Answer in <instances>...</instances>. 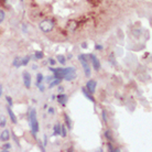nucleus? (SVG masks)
I'll list each match as a JSON object with an SVG mask.
<instances>
[{"instance_id": "f257e3e1", "label": "nucleus", "mask_w": 152, "mask_h": 152, "mask_svg": "<svg viewBox=\"0 0 152 152\" xmlns=\"http://www.w3.org/2000/svg\"><path fill=\"white\" fill-rule=\"evenodd\" d=\"M29 119H30V126H31V129H32L33 131V134H37V132H39V122H37V119L35 109H31Z\"/></svg>"}, {"instance_id": "f03ea898", "label": "nucleus", "mask_w": 152, "mask_h": 152, "mask_svg": "<svg viewBox=\"0 0 152 152\" xmlns=\"http://www.w3.org/2000/svg\"><path fill=\"white\" fill-rule=\"evenodd\" d=\"M39 28L41 30L42 32H51L53 29H54V22L52 21V20H49V19H46V20H43L40 22L39 24Z\"/></svg>"}, {"instance_id": "7ed1b4c3", "label": "nucleus", "mask_w": 152, "mask_h": 152, "mask_svg": "<svg viewBox=\"0 0 152 152\" xmlns=\"http://www.w3.org/2000/svg\"><path fill=\"white\" fill-rule=\"evenodd\" d=\"M62 75H63V78H65L66 81H73L76 78V71L74 67L62 69Z\"/></svg>"}, {"instance_id": "20e7f679", "label": "nucleus", "mask_w": 152, "mask_h": 152, "mask_svg": "<svg viewBox=\"0 0 152 152\" xmlns=\"http://www.w3.org/2000/svg\"><path fill=\"white\" fill-rule=\"evenodd\" d=\"M78 60L81 61V64L83 65L85 75H86L87 77H89V76H90V67H89V63H88L87 56L84 55V54H81V55H78Z\"/></svg>"}, {"instance_id": "39448f33", "label": "nucleus", "mask_w": 152, "mask_h": 152, "mask_svg": "<svg viewBox=\"0 0 152 152\" xmlns=\"http://www.w3.org/2000/svg\"><path fill=\"white\" fill-rule=\"evenodd\" d=\"M86 88H87V90L90 94H94L95 90H96V82L93 81V79H89L87 83H86Z\"/></svg>"}, {"instance_id": "423d86ee", "label": "nucleus", "mask_w": 152, "mask_h": 152, "mask_svg": "<svg viewBox=\"0 0 152 152\" xmlns=\"http://www.w3.org/2000/svg\"><path fill=\"white\" fill-rule=\"evenodd\" d=\"M23 83H24V86L27 88H30L31 86V76L28 72H24L23 73Z\"/></svg>"}, {"instance_id": "0eeeda50", "label": "nucleus", "mask_w": 152, "mask_h": 152, "mask_svg": "<svg viewBox=\"0 0 152 152\" xmlns=\"http://www.w3.org/2000/svg\"><path fill=\"white\" fill-rule=\"evenodd\" d=\"M89 59L92 60V63H93V66H94V69L98 71V69H100V63H99V61L97 59L96 56L94 55V54H89Z\"/></svg>"}, {"instance_id": "6e6552de", "label": "nucleus", "mask_w": 152, "mask_h": 152, "mask_svg": "<svg viewBox=\"0 0 152 152\" xmlns=\"http://www.w3.org/2000/svg\"><path fill=\"white\" fill-rule=\"evenodd\" d=\"M10 138V131L8 129H5L1 134H0V140L2 141V142H6V141H8Z\"/></svg>"}, {"instance_id": "1a4fd4ad", "label": "nucleus", "mask_w": 152, "mask_h": 152, "mask_svg": "<svg viewBox=\"0 0 152 152\" xmlns=\"http://www.w3.org/2000/svg\"><path fill=\"white\" fill-rule=\"evenodd\" d=\"M57 100L60 103L62 106H65L66 105V101H67V96L64 95V94H62L60 96H57Z\"/></svg>"}, {"instance_id": "9d476101", "label": "nucleus", "mask_w": 152, "mask_h": 152, "mask_svg": "<svg viewBox=\"0 0 152 152\" xmlns=\"http://www.w3.org/2000/svg\"><path fill=\"white\" fill-rule=\"evenodd\" d=\"M7 110H8V114H9V117L10 119H11V121H12V124H17V117H16V115H14V112L12 110H11V108H7Z\"/></svg>"}, {"instance_id": "9b49d317", "label": "nucleus", "mask_w": 152, "mask_h": 152, "mask_svg": "<svg viewBox=\"0 0 152 152\" xmlns=\"http://www.w3.org/2000/svg\"><path fill=\"white\" fill-rule=\"evenodd\" d=\"M13 65L14 66H17V67L21 66V65H22V61H21V59H20V57H16V59H14V62H13Z\"/></svg>"}, {"instance_id": "f8f14e48", "label": "nucleus", "mask_w": 152, "mask_h": 152, "mask_svg": "<svg viewBox=\"0 0 152 152\" xmlns=\"http://www.w3.org/2000/svg\"><path fill=\"white\" fill-rule=\"evenodd\" d=\"M83 93H84V95L87 97V98L90 101H94V100H95V99H94V97H92V95H90V93H87V92H86V89H85V88L83 89Z\"/></svg>"}, {"instance_id": "ddd939ff", "label": "nucleus", "mask_w": 152, "mask_h": 152, "mask_svg": "<svg viewBox=\"0 0 152 152\" xmlns=\"http://www.w3.org/2000/svg\"><path fill=\"white\" fill-rule=\"evenodd\" d=\"M60 82H61V79H59V78H55L53 82H51L50 83V88H52V87H54L55 85H59L60 84Z\"/></svg>"}, {"instance_id": "4468645a", "label": "nucleus", "mask_w": 152, "mask_h": 152, "mask_svg": "<svg viewBox=\"0 0 152 152\" xmlns=\"http://www.w3.org/2000/svg\"><path fill=\"white\" fill-rule=\"evenodd\" d=\"M54 131H55V134H61V124H55V127H54Z\"/></svg>"}, {"instance_id": "2eb2a0df", "label": "nucleus", "mask_w": 152, "mask_h": 152, "mask_svg": "<svg viewBox=\"0 0 152 152\" xmlns=\"http://www.w3.org/2000/svg\"><path fill=\"white\" fill-rule=\"evenodd\" d=\"M57 60L60 62L61 64H65L66 63V60H65L64 55H57Z\"/></svg>"}, {"instance_id": "dca6fc26", "label": "nucleus", "mask_w": 152, "mask_h": 152, "mask_svg": "<svg viewBox=\"0 0 152 152\" xmlns=\"http://www.w3.org/2000/svg\"><path fill=\"white\" fill-rule=\"evenodd\" d=\"M6 122H7V119H6L4 116H1L0 117V127H5Z\"/></svg>"}, {"instance_id": "f3484780", "label": "nucleus", "mask_w": 152, "mask_h": 152, "mask_svg": "<svg viewBox=\"0 0 152 152\" xmlns=\"http://www.w3.org/2000/svg\"><path fill=\"white\" fill-rule=\"evenodd\" d=\"M5 18H6L5 11H4V10H0V23L2 22L4 20H5Z\"/></svg>"}, {"instance_id": "a211bd4d", "label": "nucleus", "mask_w": 152, "mask_h": 152, "mask_svg": "<svg viewBox=\"0 0 152 152\" xmlns=\"http://www.w3.org/2000/svg\"><path fill=\"white\" fill-rule=\"evenodd\" d=\"M42 81H43V75H42V74H37V85L41 83Z\"/></svg>"}, {"instance_id": "6ab92c4d", "label": "nucleus", "mask_w": 152, "mask_h": 152, "mask_svg": "<svg viewBox=\"0 0 152 152\" xmlns=\"http://www.w3.org/2000/svg\"><path fill=\"white\" fill-rule=\"evenodd\" d=\"M105 137H106V138L108 139V140H109V141H111V140H112V137H111L110 131H109V130H107L106 132H105Z\"/></svg>"}, {"instance_id": "aec40b11", "label": "nucleus", "mask_w": 152, "mask_h": 152, "mask_svg": "<svg viewBox=\"0 0 152 152\" xmlns=\"http://www.w3.org/2000/svg\"><path fill=\"white\" fill-rule=\"evenodd\" d=\"M65 121H66V126H67L69 128H71V119L69 118L67 115H65Z\"/></svg>"}, {"instance_id": "412c9836", "label": "nucleus", "mask_w": 152, "mask_h": 152, "mask_svg": "<svg viewBox=\"0 0 152 152\" xmlns=\"http://www.w3.org/2000/svg\"><path fill=\"white\" fill-rule=\"evenodd\" d=\"M35 57H37V59H39V60H40V59H42V57H43V53H42V52H40V51L35 52Z\"/></svg>"}, {"instance_id": "4be33fe9", "label": "nucleus", "mask_w": 152, "mask_h": 152, "mask_svg": "<svg viewBox=\"0 0 152 152\" xmlns=\"http://www.w3.org/2000/svg\"><path fill=\"white\" fill-rule=\"evenodd\" d=\"M61 129H62V131H61L62 137H66V129H65L64 126H61Z\"/></svg>"}, {"instance_id": "5701e85b", "label": "nucleus", "mask_w": 152, "mask_h": 152, "mask_svg": "<svg viewBox=\"0 0 152 152\" xmlns=\"http://www.w3.org/2000/svg\"><path fill=\"white\" fill-rule=\"evenodd\" d=\"M10 148H11V146H10L9 143H8V144H5V146L2 147V151H8Z\"/></svg>"}, {"instance_id": "b1692460", "label": "nucleus", "mask_w": 152, "mask_h": 152, "mask_svg": "<svg viewBox=\"0 0 152 152\" xmlns=\"http://www.w3.org/2000/svg\"><path fill=\"white\" fill-rule=\"evenodd\" d=\"M29 60H30V56L28 57H25V59H23L22 60V65H27L29 63Z\"/></svg>"}, {"instance_id": "393cba45", "label": "nucleus", "mask_w": 152, "mask_h": 152, "mask_svg": "<svg viewBox=\"0 0 152 152\" xmlns=\"http://www.w3.org/2000/svg\"><path fill=\"white\" fill-rule=\"evenodd\" d=\"M103 119H104V121L105 122H107V117H106V111L104 110L103 111Z\"/></svg>"}, {"instance_id": "a878e982", "label": "nucleus", "mask_w": 152, "mask_h": 152, "mask_svg": "<svg viewBox=\"0 0 152 152\" xmlns=\"http://www.w3.org/2000/svg\"><path fill=\"white\" fill-rule=\"evenodd\" d=\"M7 101H8V103H9V107H11V106H12V99H11V98H10V97H8V96H7Z\"/></svg>"}, {"instance_id": "bb28decb", "label": "nucleus", "mask_w": 152, "mask_h": 152, "mask_svg": "<svg viewBox=\"0 0 152 152\" xmlns=\"http://www.w3.org/2000/svg\"><path fill=\"white\" fill-rule=\"evenodd\" d=\"M49 114L53 115V114H54V109H53V108H49Z\"/></svg>"}, {"instance_id": "cd10ccee", "label": "nucleus", "mask_w": 152, "mask_h": 152, "mask_svg": "<svg viewBox=\"0 0 152 152\" xmlns=\"http://www.w3.org/2000/svg\"><path fill=\"white\" fill-rule=\"evenodd\" d=\"M49 61H50V64L51 65H54V64H55V60H53V59H50Z\"/></svg>"}, {"instance_id": "c85d7f7f", "label": "nucleus", "mask_w": 152, "mask_h": 152, "mask_svg": "<svg viewBox=\"0 0 152 152\" xmlns=\"http://www.w3.org/2000/svg\"><path fill=\"white\" fill-rule=\"evenodd\" d=\"M39 87H40V90H41V92L44 90V86H43V85H40V84H39Z\"/></svg>"}, {"instance_id": "c756f323", "label": "nucleus", "mask_w": 152, "mask_h": 152, "mask_svg": "<svg viewBox=\"0 0 152 152\" xmlns=\"http://www.w3.org/2000/svg\"><path fill=\"white\" fill-rule=\"evenodd\" d=\"M108 148H109V151H114V148H112V146H111L110 143L108 144Z\"/></svg>"}, {"instance_id": "7c9ffc66", "label": "nucleus", "mask_w": 152, "mask_h": 152, "mask_svg": "<svg viewBox=\"0 0 152 152\" xmlns=\"http://www.w3.org/2000/svg\"><path fill=\"white\" fill-rule=\"evenodd\" d=\"M96 49H98V50H101V49H103V46H101V45H97Z\"/></svg>"}, {"instance_id": "2f4dec72", "label": "nucleus", "mask_w": 152, "mask_h": 152, "mask_svg": "<svg viewBox=\"0 0 152 152\" xmlns=\"http://www.w3.org/2000/svg\"><path fill=\"white\" fill-rule=\"evenodd\" d=\"M82 47H84V49H85V47H87V44H86V43H84V44H82Z\"/></svg>"}, {"instance_id": "473e14b6", "label": "nucleus", "mask_w": 152, "mask_h": 152, "mask_svg": "<svg viewBox=\"0 0 152 152\" xmlns=\"http://www.w3.org/2000/svg\"><path fill=\"white\" fill-rule=\"evenodd\" d=\"M1 94H2V87H1V85H0V96H1Z\"/></svg>"}, {"instance_id": "72a5a7b5", "label": "nucleus", "mask_w": 152, "mask_h": 152, "mask_svg": "<svg viewBox=\"0 0 152 152\" xmlns=\"http://www.w3.org/2000/svg\"><path fill=\"white\" fill-rule=\"evenodd\" d=\"M59 90H60V92H63V87L60 86V87H59Z\"/></svg>"}, {"instance_id": "f704fd0d", "label": "nucleus", "mask_w": 152, "mask_h": 152, "mask_svg": "<svg viewBox=\"0 0 152 152\" xmlns=\"http://www.w3.org/2000/svg\"><path fill=\"white\" fill-rule=\"evenodd\" d=\"M21 1H23V0H21Z\"/></svg>"}]
</instances>
